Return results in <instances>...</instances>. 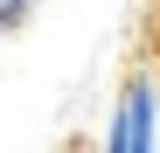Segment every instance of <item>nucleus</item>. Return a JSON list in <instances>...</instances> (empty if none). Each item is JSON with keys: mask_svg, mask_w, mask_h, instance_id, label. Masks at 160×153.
<instances>
[{"mask_svg": "<svg viewBox=\"0 0 160 153\" xmlns=\"http://www.w3.org/2000/svg\"><path fill=\"white\" fill-rule=\"evenodd\" d=\"M104 153H160V91L153 76H132L112 125H104Z\"/></svg>", "mask_w": 160, "mask_h": 153, "instance_id": "obj_1", "label": "nucleus"}, {"mask_svg": "<svg viewBox=\"0 0 160 153\" xmlns=\"http://www.w3.org/2000/svg\"><path fill=\"white\" fill-rule=\"evenodd\" d=\"M28 7H35V0H0V14H7V21H21Z\"/></svg>", "mask_w": 160, "mask_h": 153, "instance_id": "obj_2", "label": "nucleus"}]
</instances>
